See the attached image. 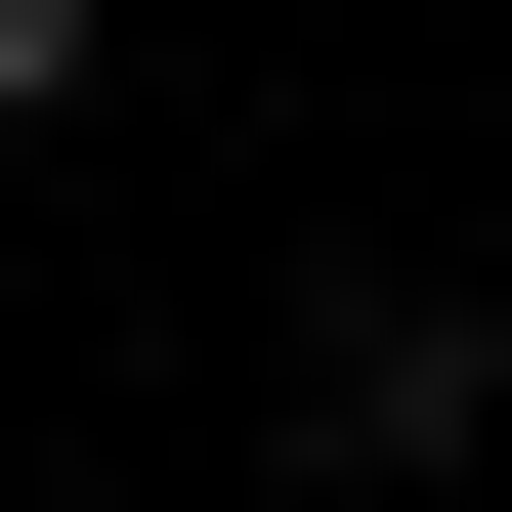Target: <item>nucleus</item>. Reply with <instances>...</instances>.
<instances>
[{
	"label": "nucleus",
	"instance_id": "f257e3e1",
	"mask_svg": "<svg viewBox=\"0 0 512 512\" xmlns=\"http://www.w3.org/2000/svg\"><path fill=\"white\" fill-rule=\"evenodd\" d=\"M470 427H512V342L427 256H342V299H299V470H470Z\"/></svg>",
	"mask_w": 512,
	"mask_h": 512
},
{
	"label": "nucleus",
	"instance_id": "f03ea898",
	"mask_svg": "<svg viewBox=\"0 0 512 512\" xmlns=\"http://www.w3.org/2000/svg\"><path fill=\"white\" fill-rule=\"evenodd\" d=\"M0 128H86V0H0Z\"/></svg>",
	"mask_w": 512,
	"mask_h": 512
}]
</instances>
